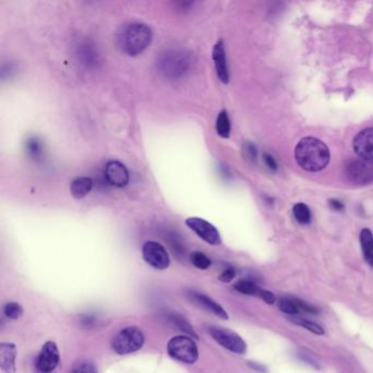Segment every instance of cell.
Segmentation results:
<instances>
[{"mask_svg":"<svg viewBox=\"0 0 373 373\" xmlns=\"http://www.w3.org/2000/svg\"><path fill=\"white\" fill-rule=\"evenodd\" d=\"M170 320L173 323L177 324V326H179L182 331H185L186 333L191 334V335H194L196 337V334L194 333L193 328H191V325L185 321V319L179 317V315H173L172 317H170Z\"/></svg>","mask_w":373,"mask_h":373,"instance_id":"cell-27","label":"cell"},{"mask_svg":"<svg viewBox=\"0 0 373 373\" xmlns=\"http://www.w3.org/2000/svg\"><path fill=\"white\" fill-rule=\"evenodd\" d=\"M169 354L184 364H195L199 359V348L191 338L187 336H175L169 340Z\"/></svg>","mask_w":373,"mask_h":373,"instance_id":"cell-5","label":"cell"},{"mask_svg":"<svg viewBox=\"0 0 373 373\" xmlns=\"http://www.w3.org/2000/svg\"><path fill=\"white\" fill-rule=\"evenodd\" d=\"M251 366L253 367V368H256V370L262 371V372H264L265 368L263 366H260V364H253V362H251Z\"/></svg>","mask_w":373,"mask_h":373,"instance_id":"cell-34","label":"cell"},{"mask_svg":"<svg viewBox=\"0 0 373 373\" xmlns=\"http://www.w3.org/2000/svg\"><path fill=\"white\" fill-rule=\"evenodd\" d=\"M17 348L11 342H3L0 346V366L6 373H16Z\"/></svg>","mask_w":373,"mask_h":373,"instance_id":"cell-16","label":"cell"},{"mask_svg":"<svg viewBox=\"0 0 373 373\" xmlns=\"http://www.w3.org/2000/svg\"><path fill=\"white\" fill-rule=\"evenodd\" d=\"M279 310L283 313L289 315H298L300 312V309L298 307L295 299H288V298H281L277 303Z\"/></svg>","mask_w":373,"mask_h":373,"instance_id":"cell-22","label":"cell"},{"mask_svg":"<svg viewBox=\"0 0 373 373\" xmlns=\"http://www.w3.org/2000/svg\"><path fill=\"white\" fill-rule=\"evenodd\" d=\"M194 62L191 51L180 48H167L157 57V70L167 80H181L191 73Z\"/></svg>","mask_w":373,"mask_h":373,"instance_id":"cell-1","label":"cell"},{"mask_svg":"<svg viewBox=\"0 0 373 373\" xmlns=\"http://www.w3.org/2000/svg\"><path fill=\"white\" fill-rule=\"evenodd\" d=\"M331 205L332 207L334 208V209H336V211H340V209H342V207H344V206H342V204H340V201H332Z\"/></svg>","mask_w":373,"mask_h":373,"instance_id":"cell-33","label":"cell"},{"mask_svg":"<svg viewBox=\"0 0 373 373\" xmlns=\"http://www.w3.org/2000/svg\"><path fill=\"white\" fill-rule=\"evenodd\" d=\"M145 335L137 326L123 328L114 337L112 346L118 354H127L137 352L144 346Z\"/></svg>","mask_w":373,"mask_h":373,"instance_id":"cell-4","label":"cell"},{"mask_svg":"<svg viewBox=\"0 0 373 373\" xmlns=\"http://www.w3.org/2000/svg\"><path fill=\"white\" fill-rule=\"evenodd\" d=\"M186 226L208 244L218 246L221 242L219 231L216 229L215 226L211 225V222L206 221L205 219L199 217L189 218L186 220Z\"/></svg>","mask_w":373,"mask_h":373,"instance_id":"cell-9","label":"cell"},{"mask_svg":"<svg viewBox=\"0 0 373 373\" xmlns=\"http://www.w3.org/2000/svg\"><path fill=\"white\" fill-rule=\"evenodd\" d=\"M77 58L79 63L85 69H97L101 63V56L98 52V48L95 46V43L89 40H83L78 43L76 48Z\"/></svg>","mask_w":373,"mask_h":373,"instance_id":"cell-10","label":"cell"},{"mask_svg":"<svg viewBox=\"0 0 373 373\" xmlns=\"http://www.w3.org/2000/svg\"><path fill=\"white\" fill-rule=\"evenodd\" d=\"M93 187V181L90 177H77L71 182V195L76 199H81L90 193Z\"/></svg>","mask_w":373,"mask_h":373,"instance_id":"cell-17","label":"cell"},{"mask_svg":"<svg viewBox=\"0 0 373 373\" xmlns=\"http://www.w3.org/2000/svg\"><path fill=\"white\" fill-rule=\"evenodd\" d=\"M295 300L300 311L307 312V313H311V315H317V310L313 305H308L305 301L297 300V299H295Z\"/></svg>","mask_w":373,"mask_h":373,"instance_id":"cell-30","label":"cell"},{"mask_svg":"<svg viewBox=\"0 0 373 373\" xmlns=\"http://www.w3.org/2000/svg\"><path fill=\"white\" fill-rule=\"evenodd\" d=\"M264 160L265 162H266L267 167H270L273 170H276L277 164L274 159H273V157H270V154H265Z\"/></svg>","mask_w":373,"mask_h":373,"instance_id":"cell-32","label":"cell"},{"mask_svg":"<svg viewBox=\"0 0 373 373\" xmlns=\"http://www.w3.org/2000/svg\"><path fill=\"white\" fill-rule=\"evenodd\" d=\"M352 145L359 158L373 161V128H366L358 132Z\"/></svg>","mask_w":373,"mask_h":373,"instance_id":"cell-13","label":"cell"},{"mask_svg":"<svg viewBox=\"0 0 373 373\" xmlns=\"http://www.w3.org/2000/svg\"><path fill=\"white\" fill-rule=\"evenodd\" d=\"M298 164L309 172L323 170L331 158L330 149L322 140L315 137L303 138L295 149Z\"/></svg>","mask_w":373,"mask_h":373,"instance_id":"cell-3","label":"cell"},{"mask_svg":"<svg viewBox=\"0 0 373 373\" xmlns=\"http://www.w3.org/2000/svg\"><path fill=\"white\" fill-rule=\"evenodd\" d=\"M58 362L59 352L56 344L53 342H46L41 350L38 360H36V366H38V370L43 373L52 372L56 368Z\"/></svg>","mask_w":373,"mask_h":373,"instance_id":"cell-11","label":"cell"},{"mask_svg":"<svg viewBox=\"0 0 373 373\" xmlns=\"http://www.w3.org/2000/svg\"><path fill=\"white\" fill-rule=\"evenodd\" d=\"M346 174L354 184H369L373 181V161L362 158L350 160L346 166Z\"/></svg>","mask_w":373,"mask_h":373,"instance_id":"cell-7","label":"cell"},{"mask_svg":"<svg viewBox=\"0 0 373 373\" xmlns=\"http://www.w3.org/2000/svg\"><path fill=\"white\" fill-rule=\"evenodd\" d=\"M291 322L301 326V327L305 328L307 331L311 332V333L315 334V335H323L324 334V330L321 325L315 323V322L309 321V320L295 317V319H291Z\"/></svg>","mask_w":373,"mask_h":373,"instance_id":"cell-24","label":"cell"},{"mask_svg":"<svg viewBox=\"0 0 373 373\" xmlns=\"http://www.w3.org/2000/svg\"><path fill=\"white\" fill-rule=\"evenodd\" d=\"M71 373H98L97 369L91 362H79Z\"/></svg>","mask_w":373,"mask_h":373,"instance_id":"cell-28","label":"cell"},{"mask_svg":"<svg viewBox=\"0 0 373 373\" xmlns=\"http://www.w3.org/2000/svg\"><path fill=\"white\" fill-rule=\"evenodd\" d=\"M234 289L240 293H243V295H258L261 288H258L253 281L246 280V279H244V280L238 281V283L234 285Z\"/></svg>","mask_w":373,"mask_h":373,"instance_id":"cell-23","label":"cell"},{"mask_svg":"<svg viewBox=\"0 0 373 373\" xmlns=\"http://www.w3.org/2000/svg\"><path fill=\"white\" fill-rule=\"evenodd\" d=\"M293 216L297 221L300 222L303 225H308L311 221V211L305 204H295L293 207Z\"/></svg>","mask_w":373,"mask_h":373,"instance_id":"cell-21","label":"cell"},{"mask_svg":"<svg viewBox=\"0 0 373 373\" xmlns=\"http://www.w3.org/2000/svg\"><path fill=\"white\" fill-rule=\"evenodd\" d=\"M207 332L219 345H221L226 350H230V352H234V354H246V342L234 332L213 325L208 326Z\"/></svg>","mask_w":373,"mask_h":373,"instance_id":"cell-6","label":"cell"},{"mask_svg":"<svg viewBox=\"0 0 373 373\" xmlns=\"http://www.w3.org/2000/svg\"><path fill=\"white\" fill-rule=\"evenodd\" d=\"M191 300L196 303L199 307L204 308L207 311L211 312L216 317H220V319L228 320L227 312L221 305H218L216 301H214L211 298L207 297V295H203L199 293H191Z\"/></svg>","mask_w":373,"mask_h":373,"instance_id":"cell-15","label":"cell"},{"mask_svg":"<svg viewBox=\"0 0 373 373\" xmlns=\"http://www.w3.org/2000/svg\"><path fill=\"white\" fill-rule=\"evenodd\" d=\"M26 154L33 161H41L44 154V146L38 137L28 138L26 142Z\"/></svg>","mask_w":373,"mask_h":373,"instance_id":"cell-19","label":"cell"},{"mask_svg":"<svg viewBox=\"0 0 373 373\" xmlns=\"http://www.w3.org/2000/svg\"><path fill=\"white\" fill-rule=\"evenodd\" d=\"M216 130H217V134L220 137H230L231 124H230L229 115H228V112L226 110L218 114L217 122H216Z\"/></svg>","mask_w":373,"mask_h":373,"instance_id":"cell-20","label":"cell"},{"mask_svg":"<svg viewBox=\"0 0 373 373\" xmlns=\"http://www.w3.org/2000/svg\"><path fill=\"white\" fill-rule=\"evenodd\" d=\"M104 177L112 186L125 187L130 182V173L120 161H109L104 170Z\"/></svg>","mask_w":373,"mask_h":373,"instance_id":"cell-12","label":"cell"},{"mask_svg":"<svg viewBox=\"0 0 373 373\" xmlns=\"http://www.w3.org/2000/svg\"><path fill=\"white\" fill-rule=\"evenodd\" d=\"M214 64L216 73L221 83H229V69H228L227 57H226L225 46L221 40L218 41L213 50Z\"/></svg>","mask_w":373,"mask_h":373,"instance_id":"cell-14","label":"cell"},{"mask_svg":"<svg viewBox=\"0 0 373 373\" xmlns=\"http://www.w3.org/2000/svg\"><path fill=\"white\" fill-rule=\"evenodd\" d=\"M6 317L12 320H19L23 315V308L17 303H9L4 308Z\"/></svg>","mask_w":373,"mask_h":373,"instance_id":"cell-26","label":"cell"},{"mask_svg":"<svg viewBox=\"0 0 373 373\" xmlns=\"http://www.w3.org/2000/svg\"><path fill=\"white\" fill-rule=\"evenodd\" d=\"M360 244L364 260L369 266L373 267V233L371 230L364 229L360 232Z\"/></svg>","mask_w":373,"mask_h":373,"instance_id":"cell-18","label":"cell"},{"mask_svg":"<svg viewBox=\"0 0 373 373\" xmlns=\"http://www.w3.org/2000/svg\"><path fill=\"white\" fill-rule=\"evenodd\" d=\"M191 261L199 270H208L211 265V258L201 252H194L191 256Z\"/></svg>","mask_w":373,"mask_h":373,"instance_id":"cell-25","label":"cell"},{"mask_svg":"<svg viewBox=\"0 0 373 373\" xmlns=\"http://www.w3.org/2000/svg\"><path fill=\"white\" fill-rule=\"evenodd\" d=\"M152 28L140 22L124 24L116 34V43L124 54L138 56L150 46L152 42Z\"/></svg>","mask_w":373,"mask_h":373,"instance_id":"cell-2","label":"cell"},{"mask_svg":"<svg viewBox=\"0 0 373 373\" xmlns=\"http://www.w3.org/2000/svg\"><path fill=\"white\" fill-rule=\"evenodd\" d=\"M142 256L144 260L156 270H166L170 265L168 252L158 242H146L142 246Z\"/></svg>","mask_w":373,"mask_h":373,"instance_id":"cell-8","label":"cell"},{"mask_svg":"<svg viewBox=\"0 0 373 373\" xmlns=\"http://www.w3.org/2000/svg\"><path fill=\"white\" fill-rule=\"evenodd\" d=\"M258 295L262 298L265 303H268V305H274V303H276V298H275V295H273L270 291L264 290V289H260Z\"/></svg>","mask_w":373,"mask_h":373,"instance_id":"cell-29","label":"cell"},{"mask_svg":"<svg viewBox=\"0 0 373 373\" xmlns=\"http://www.w3.org/2000/svg\"><path fill=\"white\" fill-rule=\"evenodd\" d=\"M234 277H236V270L233 268H227L221 273L219 279L222 283H230Z\"/></svg>","mask_w":373,"mask_h":373,"instance_id":"cell-31","label":"cell"}]
</instances>
